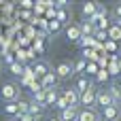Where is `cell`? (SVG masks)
I'll return each instance as SVG.
<instances>
[{
  "mask_svg": "<svg viewBox=\"0 0 121 121\" xmlns=\"http://www.w3.org/2000/svg\"><path fill=\"white\" fill-rule=\"evenodd\" d=\"M72 70H74V72H85V70H87V60H85V57L79 60V62L72 66Z\"/></svg>",
  "mask_w": 121,
  "mask_h": 121,
  "instance_id": "obj_23",
  "label": "cell"
},
{
  "mask_svg": "<svg viewBox=\"0 0 121 121\" xmlns=\"http://www.w3.org/2000/svg\"><path fill=\"white\" fill-rule=\"evenodd\" d=\"M91 85H94V83H91V79H89L87 74H81V77L77 79V87H74V89H77L79 94H83V91H87Z\"/></svg>",
  "mask_w": 121,
  "mask_h": 121,
  "instance_id": "obj_9",
  "label": "cell"
},
{
  "mask_svg": "<svg viewBox=\"0 0 121 121\" xmlns=\"http://www.w3.org/2000/svg\"><path fill=\"white\" fill-rule=\"evenodd\" d=\"M4 62H6L9 66H11V64H13V62H17V60H15V57H13L11 53H6V55H4Z\"/></svg>",
  "mask_w": 121,
  "mask_h": 121,
  "instance_id": "obj_32",
  "label": "cell"
},
{
  "mask_svg": "<svg viewBox=\"0 0 121 121\" xmlns=\"http://www.w3.org/2000/svg\"><path fill=\"white\" fill-rule=\"evenodd\" d=\"M96 94H98V89L91 85L87 91H83V94H79V106H83V108H94L96 106Z\"/></svg>",
  "mask_w": 121,
  "mask_h": 121,
  "instance_id": "obj_2",
  "label": "cell"
},
{
  "mask_svg": "<svg viewBox=\"0 0 121 121\" xmlns=\"http://www.w3.org/2000/svg\"><path fill=\"white\" fill-rule=\"evenodd\" d=\"M79 28H81V36H94L96 30H98V28H96L94 23H89V21H83Z\"/></svg>",
  "mask_w": 121,
  "mask_h": 121,
  "instance_id": "obj_14",
  "label": "cell"
},
{
  "mask_svg": "<svg viewBox=\"0 0 121 121\" xmlns=\"http://www.w3.org/2000/svg\"><path fill=\"white\" fill-rule=\"evenodd\" d=\"M94 38H96V40H108V34H106V32H102V30H96Z\"/></svg>",
  "mask_w": 121,
  "mask_h": 121,
  "instance_id": "obj_27",
  "label": "cell"
},
{
  "mask_svg": "<svg viewBox=\"0 0 121 121\" xmlns=\"http://www.w3.org/2000/svg\"><path fill=\"white\" fill-rule=\"evenodd\" d=\"M66 36H68L70 40L79 43V38H81V28H79V26H68V28H66Z\"/></svg>",
  "mask_w": 121,
  "mask_h": 121,
  "instance_id": "obj_15",
  "label": "cell"
},
{
  "mask_svg": "<svg viewBox=\"0 0 121 121\" xmlns=\"http://www.w3.org/2000/svg\"><path fill=\"white\" fill-rule=\"evenodd\" d=\"M55 108H60V111L68 108V102H66V98H64V96H60V98H57V102H55Z\"/></svg>",
  "mask_w": 121,
  "mask_h": 121,
  "instance_id": "obj_26",
  "label": "cell"
},
{
  "mask_svg": "<svg viewBox=\"0 0 121 121\" xmlns=\"http://www.w3.org/2000/svg\"><path fill=\"white\" fill-rule=\"evenodd\" d=\"M98 9H100L98 2H85V4H83V15H85L87 19H91V17L98 13Z\"/></svg>",
  "mask_w": 121,
  "mask_h": 121,
  "instance_id": "obj_13",
  "label": "cell"
},
{
  "mask_svg": "<svg viewBox=\"0 0 121 121\" xmlns=\"http://www.w3.org/2000/svg\"><path fill=\"white\" fill-rule=\"evenodd\" d=\"M4 113H6V115H17V113H19L17 102H4Z\"/></svg>",
  "mask_w": 121,
  "mask_h": 121,
  "instance_id": "obj_22",
  "label": "cell"
},
{
  "mask_svg": "<svg viewBox=\"0 0 121 121\" xmlns=\"http://www.w3.org/2000/svg\"><path fill=\"white\" fill-rule=\"evenodd\" d=\"M55 74H57V79H68V77H72V74H74L72 64H70V62H60L57 68H55Z\"/></svg>",
  "mask_w": 121,
  "mask_h": 121,
  "instance_id": "obj_4",
  "label": "cell"
},
{
  "mask_svg": "<svg viewBox=\"0 0 121 121\" xmlns=\"http://www.w3.org/2000/svg\"><path fill=\"white\" fill-rule=\"evenodd\" d=\"M47 121H60V117H49Z\"/></svg>",
  "mask_w": 121,
  "mask_h": 121,
  "instance_id": "obj_35",
  "label": "cell"
},
{
  "mask_svg": "<svg viewBox=\"0 0 121 121\" xmlns=\"http://www.w3.org/2000/svg\"><path fill=\"white\" fill-rule=\"evenodd\" d=\"M79 119V108L77 106H68L64 111H60V121H77Z\"/></svg>",
  "mask_w": 121,
  "mask_h": 121,
  "instance_id": "obj_6",
  "label": "cell"
},
{
  "mask_svg": "<svg viewBox=\"0 0 121 121\" xmlns=\"http://www.w3.org/2000/svg\"><path fill=\"white\" fill-rule=\"evenodd\" d=\"M117 66H119V70H121V57H119V60H117Z\"/></svg>",
  "mask_w": 121,
  "mask_h": 121,
  "instance_id": "obj_36",
  "label": "cell"
},
{
  "mask_svg": "<svg viewBox=\"0 0 121 121\" xmlns=\"http://www.w3.org/2000/svg\"><path fill=\"white\" fill-rule=\"evenodd\" d=\"M113 13H115V21H117V19H121V2L115 6V11H113Z\"/></svg>",
  "mask_w": 121,
  "mask_h": 121,
  "instance_id": "obj_31",
  "label": "cell"
},
{
  "mask_svg": "<svg viewBox=\"0 0 121 121\" xmlns=\"http://www.w3.org/2000/svg\"><path fill=\"white\" fill-rule=\"evenodd\" d=\"M108 94H111V98H113V104H115V106H121V87L117 83H111V85H108Z\"/></svg>",
  "mask_w": 121,
  "mask_h": 121,
  "instance_id": "obj_11",
  "label": "cell"
},
{
  "mask_svg": "<svg viewBox=\"0 0 121 121\" xmlns=\"http://www.w3.org/2000/svg\"><path fill=\"white\" fill-rule=\"evenodd\" d=\"M17 121H40V119H34L30 113H26V115H17Z\"/></svg>",
  "mask_w": 121,
  "mask_h": 121,
  "instance_id": "obj_28",
  "label": "cell"
},
{
  "mask_svg": "<svg viewBox=\"0 0 121 121\" xmlns=\"http://www.w3.org/2000/svg\"><path fill=\"white\" fill-rule=\"evenodd\" d=\"M77 121H100V113L96 108H81Z\"/></svg>",
  "mask_w": 121,
  "mask_h": 121,
  "instance_id": "obj_5",
  "label": "cell"
},
{
  "mask_svg": "<svg viewBox=\"0 0 121 121\" xmlns=\"http://www.w3.org/2000/svg\"><path fill=\"white\" fill-rule=\"evenodd\" d=\"M0 98L4 102H17L19 100V85L17 83H4L0 89Z\"/></svg>",
  "mask_w": 121,
  "mask_h": 121,
  "instance_id": "obj_1",
  "label": "cell"
},
{
  "mask_svg": "<svg viewBox=\"0 0 121 121\" xmlns=\"http://www.w3.org/2000/svg\"><path fill=\"white\" fill-rule=\"evenodd\" d=\"M87 74H98V66L96 64H87Z\"/></svg>",
  "mask_w": 121,
  "mask_h": 121,
  "instance_id": "obj_29",
  "label": "cell"
},
{
  "mask_svg": "<svg viewBox=\"0 0 121 121\" xmlns=\"http://www.w3.org/2000/svg\"><path fill=\"white\" fill-rule=\"evenodd\" d=\"M94 45H96V38H94V36H81V38H79V47H83V49L94 47Z\"/></svg>",
  "mask_w": 121,
  "mask_h": 121,
  "instance_id": "obj_19",
  "label": "cell"
},
{
  "mask_svg": "<svg viewBox=\"0 0 121 121\" xmlns=\"http://www.w3.org/2000/svg\"><path fill=\"white\" fill-rule=\"evenodd\" d=\"M115 47H117V43H113V40H106V49H111V51H115Z\"/></svg>",
  "mask_w": 121,
  "mask_h": 121,
  "instance_id": "obj_34",
  "label": "cell"
},
{
  "mask_svg": "<svg viewBox=\"0 0 121 121\" xmlns=\"http://www.w3.org/2000/svg\"><path fill=\"white\" fill-rule=\"evenodd\" d=\"M9 68H11V74H15V77H23V64H19V62H13Z\"/></svg>",
  "mask_w": 121,
  "mask_h": 121,
  "instance_id": "obj_21",
  "label": "cell"
},
{
  "mask_svg": "<svg viewBox=\"0 0 121 121\" xmlns=\"http://www.w3.org/2000/svg\"><path fill=\"white\" fill-rule=\"evenodd\" d=\"M19 6H21V9H32V6H34V2H30V0H21V2H19Z\"/></svg>",
  "mask_w": 121,
  "mask_h": 121,
  "instance_id": "obj_30",
  "label": "cell"
},
{
  "mask_svg": "<svg viewBox=\"0 0 121 121\" xmlns=\"http://www.w3.org/2000/svg\"><path fill=\"white\" fill-rule=\"evenodd\" d=\"M64 98H66L68 106H79V91H77L74 87L66 89V91H64Z\"/></svg>",
  "mask_w": 121,
  "mask_h": 121,
  "instance_id": "obj_10",
  "label": "cell"
},
{
  "mask_svg": "<svg viewBox=\"0 0 121 121\" xmlns=\"http://www.w3.org/2000/svg\"><path fill=\"white\" fill-rule=\"evenodd\" d=\"M57 98H60V96H57V91H55V89H47V98H45V108H47V106H51V104H55V102H57Z\"/></svg>",
  "mask_w": 121,
  "mask_h": 121,
  "instance_id": "obj_18",
  "label": "cell"
},
{
  "mask_svg": "<svg viewBox=\"0 0 121 121\" xmlns=\"http://www.w3.org/2000/svg\"><path fill=\"white\" fill-rule=\"evenodd\" d=\"M108 40H113V43H117V40H121V28L117 26V23H113L111 28H108Z\"/></svg>",
  "mask_w": 121,
  "mask_h": 121,
  "instance_id": "obj_16",
  "label": "cell"
},
{
  "mask_svg": "<svg viewBox=\"0 0 121 121\" xmlns=\"http://www.w3.org/2000/svg\"><path fill=\"white\" fill-rule=\"evenodd\" d=\"M115 23H117V26H119V28H121V19H117V21H115Z\"/></svg>",
  "mask_w": 121,
  "mask_h": 121,
  "instance_id": "obj_37",
  "label": "cell"
},
{
  "mask_svg": "<svg viewBox=\"0 0 121 121\" xmlns=\"http://www.w3.org/2000/svg\"><path fill=\"white\" fill-rule=\"evenodd\" d=\"M108 77H111V74H108V70H106V68H102V70H98L96 81H98V83H106V81H108Z\"/></svg>",
  "mask_w": 121,
  "mask_h": 121,
  "instance_id": "obj_24",
  "label": "cell"
},
{
  "mask_svg": "<svg viewBox=\"0 0 121 121\" xmlns=\"http://www.w3.org/2000/svg\"><path fill=\"white\" fill-rule=\"evenodd\" d=\"M55 83H57V74H55L53 70L40 79V85H43V89H55Z\"/></svg>",
  "mask_w": 121,
  "mask_h": 121,
  "instance_id": "obj_8",
  "label": "cell"
},
{
  "mask_svg": "<svg viewBox=\"0 0 121 121\" xmlns=\"http://www.w3.org/2000/svg\"><path fill=\"white\" fill-rule=\"evenodd\" d=\"M43 111H45V106L43 104H36V102H30V115L34 117V119H40V115H43Z\"/></svg>",
  "mask_w": 121,
  "mask_h": 121,
  "instance_id": "obj_17",
  "label": "cell"
},
{
  "mask_svg": "<svg viewBox=\"0 0 121 121\" xmlns=\"http://www.w3.org/2000/svg\"><path fill=\"white\" fill-rule=\"evenodd\" d=\"M26 57H28V55H26L23 51H19V53H17V62H19V64H21V62H26Z\"/></svg>",
  "mask_w": 121,
  "mask_h": 121,
  "instance_id": "obj_33",
  "label": "cell"
},
{
  "mask_svg": "<svg viewBox=\"0 0 121 121\" xmlns=\"http://www.w3.org/2000/svg\"><path fill=\"white\" fill-rule=\"evenodd\" d=\"M49 72H51L49 62H36V64H34V74H36V77H40V79H43V77H45V74H49Z\"/></svg>",
  "mask_w": 121,
  "mask_h": 121,
  "instance_id": "obj_12",
  "label": "cell"
},
{
  "mask_svg": "<svg viewBox=\"0 0 121 121\" xmlns=\"http://www.w3.org/2000/svg\"><path fill=\"white\" fill-rule=\"evenodd\" d=\"M17 108H19V113H17V115H26V113L30 111V102H23V100H17Z\"/></svg>",
  "mask_w": 121,
  "mask_h": 121,
  "instance_id": "obj_25",
  "label": "cell"
},
{
  "mask_svg": "<svg viewBox=\"0 0 121 121\" xmlns=\"http://www.w3.org/2000/svg\"><path fill=\"white\" fill-rule=\"evenodd\" d=\"M96 106H100L102 111L108 108V106H115V104H113V98H111V94H108V89H98V94H96Z\"/></svg>",
  "mask_w": 121,
  "mask_h": 121,
  "instance_id": "obj_3",
  "label": "cell"
},
{
  "mask_svg": "<svg viewBox=\"0 0 121 121\" xmlns=\"http://www.w3.org/2000/svg\"><path fill=\"white\" fill-rule=\"evenodd\" d=\"M102 117H104V121H117L121 117V106H108V108H104Z\"/></svg>",
  "mask_w": 121,
  "mask_h": 121,
  "instance_id": "obj_7",
  "label": "cell"
},
{
  "mask_svg": "<svg viewBox=\"0 0 121 121\" xmlns=\"http://www.w3.org/2000/svg\"><path fill=\"white\" fill-rule=\"evenodd\" d=\"M60 30H62V23L57 21V19H49V34H60Z\"/></svg>",
  "mask_w": 121,
  "mask_h": 121,
  "instance_id": "obj_20",
  "label": "cell"
}]
</instances>
